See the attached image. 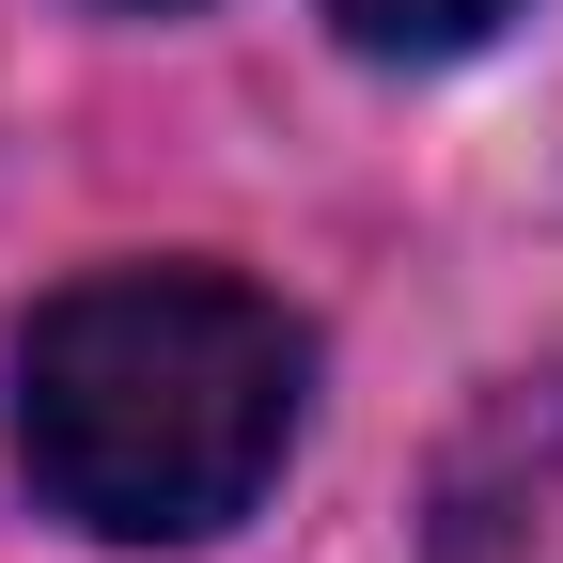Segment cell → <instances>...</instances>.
I'll return each instance as SVG.
<instances>
[{"instance_id":"cell-2","label":"cell","mask_w":563,"mask_h":563,"mask_svg":"<svg viewBox=\"0 0 563 563\" xmlns=\"http://www.w3.org/2000/svg\"><path fill=\"white\" fill-rule=\"evenodd\" d=\"M344 16V47H376V63H454V47H485L517 16V0H329Z\"/></svg>"},{"instance_id":"cell-3","label":"cell","mask_w":563,"mask_h":563,"mask_svg":"<svg viewBox=\"0 0 563 563\" xmlns=\"http://www.w3.org/2000/svg\"><path fill=\"white\" fill-rule=\"evenodd\" d=\"M157 16H173V0H157Z\"/></svg>"},{"instance_id":"cell-1","label":"cell","mask_w":563,"mask_h":563,"mask_svg":"<svg viewBox=\"0 0 563 563\" xmlns=\"http://www.w3.org/2000/svg\"><path fill=\"white\" fill-rule=\"evenodd\" d=\"M313 344L220 266H95L16 329V470L110 548H188L266 501Z\"/></svg>"}]
</instances>
